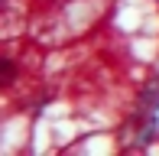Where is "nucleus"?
I'll list each match as a JSON object with an SVG mask.
<instances>
[{"label":"nucleus","instance_id":"f257e3e1","mask_svg":"<svg viewBox=\"0 0 159 156\" xmlns=\"http://www.w3.org/2000/svg\"><path fill=\"white\" fill-rule=\"evenodd\" d=\"M10 78H13V65H10V62H3V85L10 81Z\"/></svg>","mask_w":159,"mask_h":156}]
</instances>
